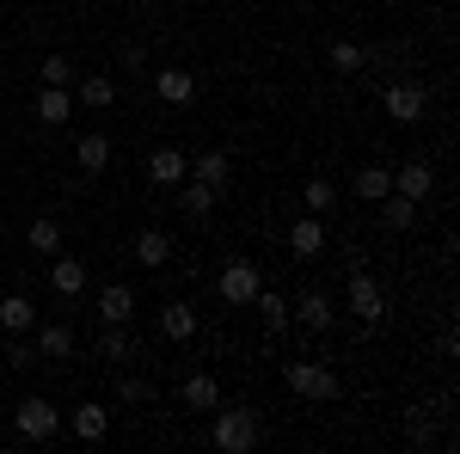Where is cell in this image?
<instances>
[{"instance_id":"cell-32","label":"cell","mask_w":460,"mask_h":454,"mask_svg":"<svg viewBox=\"0 0 460 454\" xmlns=\"http://www.w3.org/2000/svg\"><path fill=\"white\" fill-rule=\"evenodd\" d=\"M37 80H43V86H74L80 74H74L68 56H43V62H37Z\"/></svg>"},{"instance_id":"cell-33","label":"cell","mask_w":460,"mask_h":454,"mask_svg":"<svg viewBox=\"0 0 460 454\" xmlns=\"http://www.w3.org/2000/svg\"><path fill=\"white\" fill-rule=\"evenodd\" d=\"M99 350H105L111 362H129V350H136V338H129L123 325H105V338H99Z\"/></svg>"},{"instance_id":"cell-22","label":"cell","mask_w":460,"mask_h":454,"mask_svg":"<svg viewBox=\"0 0 460 454\" xmlns=\"http://www.w3.org/2000/svg\"><path fill=\"white\" fill-rule=\"evenodd\" d=\"M288 314L301 319L307 332H332V319H338V314H332V295H319V289H307V295H301Z\"/></svg>"},{"instance_id":"cell-2","label":"cell","mask_w":460,"mask_h":454,"mask_svg":"<svg viewBox=\"0 0 460 454\" xmlns=\"http://www.w3.org/2000/svg\"><path fill=\"white\" fill-rule=\"evenodd\" d=\"M264 289V277H258V264L252 258H227V271L215 277V295L227 301V307H252V295Z\"/></svg>"},{"instance_id":"cell-13","label":"cell","mask_w":460,"mask_h":454,"mask_svg":"<svg viewBox=\"0 0 460 454\" xmlns=\"http://www.w3.org/2000/svg\"><path fill=\"white\" fill-rule=\"evenodd\" d=\"M288 252H295V258H319V252H325V215H301V221L288 227Z\"/></svg>"},{"instance_id":"cell-3","label":"cell","mask_w":460,"mask_h":454,"mask_svg":"<svg viewBox=\"0 0 460 454\" xmlns=\"http://www.w3.org/2000/svg\"><path fill=\"white\" fill-rule=\"evenodd\" d=\"M350 314L362 319L368 332H381V325H387V295H381V282L368 277L362 264L350 271Z\"/></svg>"},{"instance_id":"cell-21","label":"cell","mask_w":460,"mask_h":454,"mask_svg":"<svg viewBox=\"0 0 460 454\" xmlns=\"http://www.w3.org/2000/svg\"><path fill=\"white\" fill-rule=\"evenodd\" d=\"M375 215H381V227H387V234H405V227H418V203H411V197H399V191H387V197L375 203Z\"/></svg>"},{"instance_id":"cell-5","label":"cell","mask_w":460,"mask_h":454,"mask_svg":"<svg viewBox=\"0 0 460 454\" xmlns=\"http://www.w3.org/2000/svg\"><path fill=\"white\" fill-rule=\"evenodd\" d=\"M13 430H19L25 442H49V436L62 430V412H56L49 399H37V393H31V399H25V405L13 412Z\"/></svg>"},{"instance_id":"cell-10","label":"cell","mask_w":460,"mask_h":454,"mask_svg":"<svg viewBox=\"0 0 460 454\" xmlns=\"http://www.w3.org/2000/svg\"><path fill=\"white\" fill-rule=\"evenodd\" d=\"M68 430L80 436V442H86V449H99V442L111 436V412L86 399V405H74V412H68Z\"/></svg>"},{"instance_id":"cell-34","label":"cell","mask_w":460,"mask_h":454,"mask_svg":"<svg viewBox=\"0 0 460 454\" xmlns=\"http://www.w3.org/2000/svg\"><path fill=\"white\" fill-rule=\"evenodd\" d=\"M37 344H25V332H6V369H31Z\"/></svg>"},{"instance_id":"cell-20","label":"cell","mask_w":460,"mask_h":454,"mask_svg":"<svg viewBox=\"0 0 460 454\" xmlns=\"http://www.w3.org/2000/svg\"><path fill=\"white\" fill-rule=\"evenodd\" d=\"M178 405H184V412H215V405H221V381H215V375H190V381L178 387Z\"/></svg>"},{"instance_id":"cell-35","label":"cell","mask_w":460,"mask_h":454,"mask_svg":"<svg viewBox=\"0 0 460 454\" xmlns=\"http://www.w3.org/2000/svg\"><path fill=\"white\" fill-rule=\"evenodd\" d=\"M117 399H123V405H147V399H154V387H147L142 375H123V381H117Z\"/></svg>"},{"instance_id":"cell-1","label":"cell","mask_w":460,"mask_h":454,"mask_svg":"<svg viewBox=\"0 0 460 454\" xmlns=\"http://www.w3.org/2000/svg\"><path fill=\"white\" fill-rule=\"evenodd\" d=\"M209 442L221 454H252L258 442H264V423H258V412H252V405H215Z\"/></svg>"},{"instance_id":"cell-14","label":"cell","mask_w":460,"mask_h":454,"mask_svg":"<svg viewBox=\"0 0 460 454\" xmlns=\"http://www.w3.org/2000/svg\"><path fill=\"white\" fill-rule=\"evenodd\" d=\"M49 289H56L62 301H74V295L86 289V264L68 258V252H56V258H49Z\"/></svg>"},{"instance_id":"cell-26","label":"cell","mask_w":460,"mask_h":454,"mask_svg":"<svg viewBox=\"0 0 460 454\" xmlns=\"http://www.w3.org/2000/svg\"><path fill=\"white\" fill-rule=\"evenodd\" d=\"M25 240H31V252H37V258H56V252H62V221H49V215H31Z\"/></svg>"},{"instance_id":"cell-25","label":"cell","mask_w":460,"mask_h":454,"mask_svg":"<svg viewBox=\"0 0 460 454\" xmlns=\"http://www.w3.org/2000/svg\"><path fill=\"white\" fill-rule=\"evenodd\" d=\"M325 62H332V74H362L368 68V49H362L356 37H338V43L325 49Z\"/></svg>"},{"instance_id":"cell-36","label":"cell","mask_w":460,"mask_h":454,"mask_svg":"<svg viewBox=\"0 0 460 454\" xmlns=\"http://www.w3.org/2000/svg\"><path fill=\"white\" fill-rule=\"evenodd\" d=\"M123 68H147V43H123Z\"/></svg>"},{"instance_id":"cell-16","label":"cell","mask_w":460,"mask_h":454,"mask_svg":"<svg viewBox=\"0 0 460 454\" xmlns=\"http://www.w3.org/2000/svg\"><path fill=\"white\" fill-rule=\"evenodd\" d=\"M190 178H197V184H209V191H227V184H234V160H227L221 147H209V154H197V160H190Z\"/></svg>"},{"instance_id":"cell-15","label":"cell","mask_w":460,"mask_h":454,"mask_svg":"<svg viewBox=\"0 0 460 454\" xmlns=\"http://www.w3.org/2000/svg\"><path fill=\"white\" fill-rule=\"evenodd\" d=\"M160 338L190 344V338H197V307H190V301H166V307H160Z\"/></svg>"},{"instance_id":"cell-24","label":"cell","mask_w":460,"mask_h":454,"mask_svg":"<svg viewBox=\"0 0 460 454\" xmlns=\"http://www.w3.org/2000/svg\"><path fill=\"white\" fill-rule=\"evenodd\" d=\"M393 191H399V197H411V203H424L429 191H436V173H429L424 160H411V166H399V173H393Z\"/></svg>"},{"instance_id":"cell-11","label":"cell","mask_w":460,"mask_h":454,"mask_svg":"<svg viewBox=\"0 0 460 454\" xmlns=\"http://www.w3.org/2000/svg\"><path fill=\"white\" fill-rule=\"evenodd\" d=\"M129 314H136V289L129 282H105L99 289V319L105 325H129Z\"/></svg>"},{"instance_id":"cell-27","label":"cell","mask_w":460,"mask_h":454,"mask_svg":"<svg viewBox=\"0 0 460 454\" xmlns=\"http://www.w3.org/2000/svg\"><path fill=\"white\" fill-rule=\"evenodd\" d=\"M350 184H356V197H362V203H381V197L393 191V173H387V166H356Z\"/></svg>"},{"instance_id":"cell-23","label":"cell","mask_w":460,"mask_h":454,"mask_svg":"<svg viewBox=\"0 0 460 454\" xmlns=\"http://www.w3.org/2000/svg\"><path fill=\"white\" fill-rule=\"evenodd\" d=\"M252 307H258V319H264V332H270V338H283L288 325H295L288 301H283V295H270V289H258V295H252Z\"/></svg>"},{"instance_id":"cell-9","label":"cell","mask_w":460,"mask_h":454,"mask_svg":"<svg viewBox=\"0 0 460 454\" xmlns=\"http://www.w3.org/2000/svg\"><path fill=\"white\" fill-rule=\"evenodd\" d=\"M154 93H160V105L184 111L190 99H197V74H190V68H160V74H154Z\"/></svg>"},{"instance_id":"cell-8","label":"cell","mask_w":460,"mask_h":454,"mask_svg":"<svg viewBox=\"0 0 460 454\" xmlns=\"http://www.w3.org/2000/svg\"><path fill=\"white\" fill-rule=\"evenodd\" d=\"M129 258L147 264V271H166V264H172V234H166V227H142V234L129 240Z\"/></svg>"},{"instance_id":"cell-7","label":"cell","mask_w":460,"mask_h":454,"mask_svg":"<svg viewBox=\"0 0 460 454\" xmlns=\"http://www.w3.org/2000/svg\"><path fill=\"white\" fill-rule=\"evenodd\" d=\"M184 178H190V154H178V147H154V154H147V184L178 191Z\"/></svg>"},{"instance_id":"cell-6","label":"cell","mask_w":460,"mask_h":454,"mask_svg":"<svg viewBox=\"0 0 460 454\" xmlns=\"http://www.w3.org/2000/svg\"><path fill=\"white\" fill-rule=\"evenodd\" d=\"M381 105H387V117H393V123H424V105H429V93L418 86V80H393V86H387V99H381Z\"/></svg>"},{"instance_id":"cell-4","label":"cell","mask_w":460,"mask_h":454,"mask_svg":"<svg viewBox=\"0 0 460 454\" xmlns=\"http://www.w3.org/2000/svg\"><path fill=\"white\" fill-rule=\"evenodd\" d=\"M283 381L295 387L301 399H319V405L338 399V375H332L325 362H307V356H301V362H283Z\"/></svg>"},{"instance_id":"cell-18","label":"cell","mask_w":460,"mask_h":454,"mask_svg":"<svg viewBox=\"0 0 460 454\" xmlns=\"http://www.w3.org/2000/svg\"><path fill=\"white\" fill-rule=\"evenodd\" d=\"M37 356H43V362H68L74 356V325H62V319L37 325Z\"/></svg>"},{"instance_id":"cell-19","label":"cell","mask_w":460,"mask_h":454,"mask_svg":"<svg viewBox=\"0 0 460 454\" xmlns=\"http://www.w3.org/2000/svg\"><path fill=\"white\" fill-rule=\"evenodd\" d=\"M74 166H80L86 178H99L111 166V136H99V129H93V136H80V141H74Z\"/></svg>"},{"instance_id":"cell-17","label":"cell","mask_w":460,"mask_h":454,"mask_svg":"<svg viewBox=\"0 0 460 454\" xmlns=\"http://www.w3.org/2000/svg\"><path fill=\"white\" fill-rule=\"evenodd\" d=\"M74 105H86V111L117 105V80H111V74H80V80H74Z\"/></svg>"},{"instance_id":"cell-29","label":"cell","mask_w":460,"mask_h":454,"mask_svg":"<svg viewBox=\"0 0 460 454\" xmlns=\"http://www.w3.org/2000/svg\"><path fill=\"white\" fill-rule=\"evenodd\" d=\"M178 191H184L178 203H184V215H190V221H209V209H215V197H221V191H209V184H197V178H184Z\"/></svg>"},{"instance_id":"cell-30","label":"cell","mask_w":460,"mask_h":454,"mask_svg":"<svg viewBox=\"0 0 460 454\" xmlns=\"http://www.w3.org/2000/svg\"><path fill=\"white\" fill-rule=\"evenodd\" d=\"M0 325H6V332H31L37 307L25 301V295H6V301H0Z\"/></svg>"},{"instance_id":"cell-31","label":"cell","mask_w":460,"mask_h":454,"mask_svg":"<svg viewBox=\"0 0 460 454\" xmlns=\"http://www.w3.org/2000/svg\"><path fill=\"white\" fill-rule=\"evenodd\" d=\"M405 442H411V449H436V418H429V405H411V418H405Z\"/></svg>"},{"instance_id":"cell-28","label":"cell","mask_w":460,"mask_h":454,"mask_svg":"<svg viewBox=\"0 0 460 454\" xmlns=\"http://www.w3.org/2000/svg\"><path fill=\"white\" fill-rule=\"evenodd\" d=\"M301 203H307V215H332L338 209V184H332L325 173L307 178V184H301Z\"/></svg>"},{"instance_id":"cell-12","label":"cell","mask_w":460,"mask_h":454,"mask_svg":"<svg viewBox=\"0 0 460 454\" xmlns=\"http://www.w3.org/2000/svg\"><path fill=\"white\" fill-rule=\"evenodd\" d=\"M31 111H37V123H49V129H62V123L74 117V86H43Z\"/></svg>"}]
</instances>
